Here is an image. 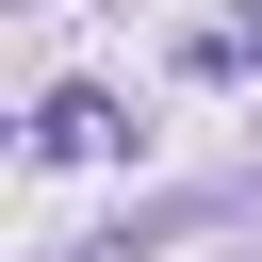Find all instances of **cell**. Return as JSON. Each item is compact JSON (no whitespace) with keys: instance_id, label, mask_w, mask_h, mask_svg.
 Here are the masks:
<instances>
[]
</instances>
